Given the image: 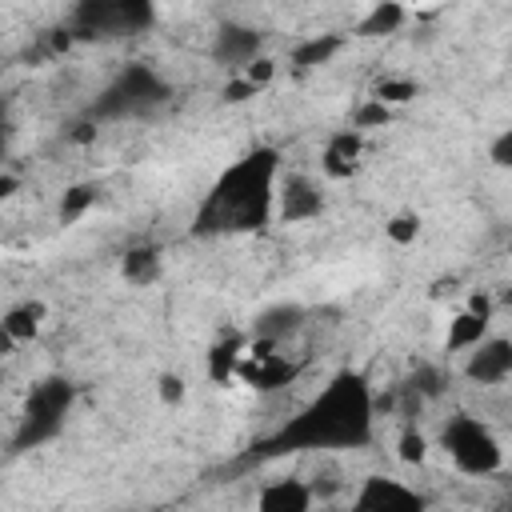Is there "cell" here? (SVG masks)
<instances>
[{"mask_svg": "<svg viewBox=\"0 0 512 512\" xmlns=\"http://www.w3.org/2000/svg\"><path fill=\"white\" fill-rule=\"evenodd\" d=\"M372 388L360 372H340L292 424H284L268 448L304 452V448H360L372 440Z\"/></svg>", "mask_w": 512, "mask_h": 512, "instance_id": "6da1fadb", "label": "cell"}, {"mask_svg": "<svg viewBox=\"0 0 512 512\" xmlns=\"http://www.w3.org/2000/svg\"><path fill=\"white\" fill-rule=\"evenodd\" d=\"M276 180H280V156L272 148H256L244 160H236L208 192V200L196 212V232L212 236V232H248V228H264L268 212H272V196H276Z\"/></svg>", "mask_w": 512, "mask_h": 512, "instance_id": "7a4b0ae2", "label": "cell"}, {"mask_svg": "<svg viewBox=\"0 0 512 512\" xmlns=\"http://www.w3.org/2000/svg\"><path fill=\"white\" fill-rule=\"evenodd\" d=\"M72 396H76V392H72V384H68L64 376L40 380V384L28 392V400H24V416H20L16 432H12V448L24 452V448H40V444L56 440L60 428H64V420H68Z\"/></svg>", "mask_w": 512, "mask_h": 512, "instance_id": "3957f363", "label": "cell"}, {"mask_svg": "<svg viewBox=\"0 0 512 512\" xmlns=\"http://www.w3.org/2000/svg\"><path fill=\"white\" fill-rule=\"evenodd\" d=\"M444 440V452L452 456V464L464 472V476H492L504 468V448L500 440L492 436V428L476 416H452L440 432Z\"/></svg>", "mask_w": 512, "mask_h": 512, "instance_id": "277c9868", "label": "cell"}, {"mask_svg": "<svg viewBox=\"0 0 512 512\" xmlns=\"http://www.w3.org/2000/svg\"><path fill=\"white\" fill-rule=\"evenodd\" d=\"M156 20V8L144 0H84L72 8V40H96V36H136L148 32Z\"/></svg>", "mask_w": 512, "mask_h": 512, "instance_id": "5b68a950", "label": "cell"}, {"mask_svg": "<svg viewBox=\"0 0 512 512\" xmlns=\"http://www.w3.org/2000/svg\"><path fill=\"white\" fill-rule=\"evenodd\" d=\"M168 100V84L148 68V64H128L108 88L104 96L96 100L92 116L100 120H112V116H140V112H152L156 104Z\"/></svg>", "mask_w": 512, "mask_h": 512, "instance_id": "8992f818", "label": "cell"}, {"mask_svg": "<svg viewBox=\"0 0 512 512\" xmlns=\"http://www.w3.org/2000/svg\"><path fill=\"white\" fill-rule=\"evenodd\" d=\"M276 212L284 224H304L324 212V192L308 172H288L276 180Z\"/></svg>", "mask_w": 512, "mask_h": 512, "instance_id": "52a82bcc", "label": "cell"}, {"mask_svg": "<svg viewBox=\"0 0 512 512\" xmlns=\"http://www.w3.org/2000/svg\"><path fill=\"white\" fill-rule=\"evenodd\" d=\"M464 376L480 388L488 384H504L512 376V340L508 336H484L476 348H468L464 360Z\"/></svg>", "mask_w": 512, "mask_h": 512, "instance_id": "ba28073f", "label": "cell"}, {"mask_svg": "<svg viewBox=\"0 0 512 512\" xmlns=\"http://www.w3.org/2000/svg\"><path fill=\"white\" fill-rule=\"evenodd\" d=\"M264 48V32L252 28V24H220L216 36H212V60L216 64H228V68H248Z\"/></svg>", "mask_w": 512, "mask_h": 512, "instance_id": "9c48e42d", "label": "cell"}, {"mask_svg": "<svg viewBox=\"0 0 512 512\" xmlns=\"http://www.w3.org/2000/svg\"><path fill=\"white\" fill-rule=\"evenodd\" d=\"M352 512H424V496H416L412 488H404V484H396V480L372 476V480L360 488Z\"/></svg>", "mask_w": 512, "mask_h": 512, "instance_id": "30bf717a", "label": "cell"}, {"mask_svg": "<svg viewBox=\"0 0 512 512\" xmlns=\"http://www.w3.org/2000/svg\"><path fill=\"white\" fill-rule=\"evenodd\" d=\"M304 320H308V312H304V304H296V300L268 304V308H260V312L252 316V340L280 344V340L296 336V332L304 328Z\"/></svg>", "mask_w": 512, "mask_h": 512, "instance_id": "8fae6325", "label": "cell"}, {"mask_svg": "<svg viewBox=\"0 0 512 512\" xmlns=\"http://www.w3.org/2000/svg\"><path fill=\"white\" fill-rule=\"evenodd\" d=\"M256 512H312V488L300 476H280L260 488Z\"/></svg>", "mask_w": 512, "mask_h": 512, "instance_id": "7c38bea8", "label": "cell"}, {"mask_svg": "<svg viewBox=\"0 0 512 512\" xmlns=\"http://www.w3.org/2000/svg\"><path fill=\"white\" fill-rule=\"evenodd\" d=\"M360 148H364V136H360V132H352V128L332 132L328 144H324V156H320L324 176H332V180H348V176L360 168Z\"/></svg>", "mask_w": 512, "mask_h": 512, "instance_id": "4fadbf2b", "label": "cell"}, {"mask_svg": "<svg viewBox=\"0 0 512 512\" xmlns=\"http://www.w3.org/2000/svg\"><path fill=\"white\" fill-rule=\"evenodd\" d=\"M120 276L132 284V288H152L160 276H164V260H160V248H128L124 260H120Z\"/></svg>", "mask_w": 512, "mask_h": 512, "instance_id": "5bb4252c", "label": "cell"}, {"mask_svg": "<svg viewBox=\"0 0 512 512\" xmlns=\"http://www.w3.org/2000/svg\"><path fill=\"white\" fill-rule=\"evenodd\" d=\"M44 316H48V308H44L40 300H28V304L8 308V312L0 316V328L8 332V340H12V344H24V340H36V332H40Z\"/></svg>", "mask_w": 512, "mask_h": 512, "instance_id": "9a60e30c", "label": "cell"}, {"mask_svg": "<svg viewBox=\"0 0 512 512\" xmlns=\"http://www.w3.org/2000/svg\"><path fill=\"white\" fill-rule=\"evenodd\" d=\"M404 20H408V8L396 0H384L364 12V20L356 24V36H388V32H400Z\"/></svg>", "mask_w": 512, "mask_h": 512, "instance_id": "2e32d148", "label": "cell"}, {"mask_svg": "<svg viewBox=\"0 0 512 512\" xmlns=\"http://www.w3.org/2000/svg\"><path fill=\"white\" fill-rule=\"evenodd\" d=\"M340 48H344V36H340V32H316V36H308L304 44L292 48V64H296V68H316V64H328Z\"/></svg>", "mask_w": 512, "mask_h": 512, "instance_id": "e0dca14e", "label": "cell"}, {"mask_svg": "<svg viewBox=\"0 0 512 512\" xmlns=\"http://www.w3.org/2000/svg\"><path fill=\"white\" fill-rule=\"evenodd\" d=\"M488 324H492V320H480V316H472V312L452 316L448 336H444V348H448V352H468V348H476V344L488 336Z\"/></svg>", "mask_w": 512, "mask_h": 512, "instance_id": "ac0fdd59", "label": "cell"}, {"mask_svg": "<svg viewBox=\"0 0 512 512\" xmlns=\"http://www.w3.org/2000/svg\"><path fill=\"white\" fill-rule=\"evenodd\" d=\"M244 344L232 336V340H220V344H212V352H208V376H212V384H228L232 376H236V364H240V352Z\"/></svg>", "mask_w": 512, "mask_h": 512, "instance_id": "d6986e66", "label": "cell"}, {"mask_svg": "<svg viewBox=\"0 0 512 512\" xmlns=\"http://www.w3.org/2000/svg\"><path fill=\"white\" fill-rule=\"evenodd\" d=\"M96 200H100V188H96V184H72V188L60 196V208H56V212H60V224L80 220Z\"/></svg>", "mask_w": 512, "mask_h": 512, "instance_id": "ffe728a7", "label": "cell"}, {"mask_svg": "<svg viewBox=\"0 0 512 512\" xmlns=\"http://www.w3.org/2000/svg\"><path fill=\"white\" fill-rule=\"evenodd\" d=\"M444 388H448V376H444V368H440V364H416V368H412L408 392H416L420 400H436Z\"/></svg>", "mask_w": 512, "mask_h": 512, "instance_id": "44dd1931", "label": "cell"}, {"mask_svg": "<svg viewBox=\"0 0 512 512\" xmlns=\"http://www.w3.org/2000/svg\"><path fill=\"white\" fill-rule=\"evenodd\" d=\"M416 92H420L416 80H408V76H384V80L372 88V100L384 104V108H392V104H408Z\"/></svg>", "mask_w": 512, "mask_h": 512, "instance_id": "7402d4cb", "label": "cell"}, {"mask_svg": "<svg viewBox=\"0 0 512 512\" xmlns=\"http://www.w3.org/2000/svg\"><path fill=\"white\" fill-rule=\"evenodd\" d=\"M384 236L392 240V244H416V236H420V216L416 212H396L388 224H384Z\"/></svg>", "mask_w": 512, "mask_h": 512, "instance_id": "603a6c76", "label": "cell"}, {"mask_svg": "<svg viewBox=\"0 0 512 512\" xmlns=\"http://www.w3.org/2000/svg\"><path fill=\"white\" fill-rule=\"evenodd\" d=\"M392 120V108H384V104H376L372 96L352 112V132H364V128H384Z\"/></svg>", "mask_w": 512, "mask_h": 512, "instance_id": "cb8c5ba5", "label": "cell"}, {"mask_svg": "<svg viewBox=\"0 0 512 512\" xmlns=\"http://www.w3.org/2000/svg\"><path fill=\"white\" fill-rule=\"evenodd\" d=\"M396 456H400L404 464H424V456H428V440H424V432L404 428V432H400V448H396Z\"/></svg>", "mask_w": 512, "mask_h": 512, "instance_id": "d4e9b609", "label": "cell"}, {"mask_svg": "<svg viewBox=\"0 0 512 512\" xmlns=\"http://www.w3.org/2000/svg\"><path fill=\"white\" fill-rule=\"evenodd\" d=\"M240 76H244V80H248V84L260 92L264 84H272V76H276V60H268V56H256V60H252V64H248Z\"/></svg>", "mask_w": 512, "mask_h": 512, "instance_id": "484cf974", "label": "cell"}, {"mask_svg": "<svg viewBox=\"0 0 512 512\" xmlns=\"http://www.w3.org/2000/svg\"><path fill=\"white\" fill-rule=\"evenodd\" d=\"M488 160H492L496 168H508V164H512V128L496 132V140L488 144Z\"/></svg>", "mask_w": 512, "mask_h": 512, "instance_id": "4316f807", "label": "cell"}, {"mask_svg": "<svg viewBox=\"0 0 512 512\" xmlns=\"http://www.w3.org/2000/svg\"><path fill=\"white\" fill-rule=\"evenodd\" d=\"M156 396H160L164 404H180V400H184V380H180L176 372H164V376L156 380Z\"/></svg>", "mask_w": 512, "mask_h": 512, "instance_id": "83f0119b", "label": "cell"}, {"mask_svg": "<svg viewBox=\"0 0 512 512\" xmlns=\"http://www.w3.org/2000/svg\"><path fill=\"white\" fill-rule=\"evenodd\" d=\"M220 96H224V104H244V100H252V96H256V88H252L244 76H232V80L220 88Z\"/></svg>", "mask_w": 512, "mask_h": 512, "instance_id": "f1b7e54d", "label": "cell"}, {"mask_svg": "<svg viewBox=\"0 0 512 512\" xmlns=\"http://www.w3.org/2000/svg\"><path fill=\"white\" fill-rule=\"evenodd\" d=\"M464 312H472V316H480V320H492V296H488V292H472Z\"/></svg>", "mask_w": 512, "mask_h": 512, "instance_id": "f546056e", "label": "cell"}, {"mask_svg": "<svg viewBox=\"0 0 512 512\" xmlns=\"http://www.w3.org/2000/svg\"><path fill=\"white\" fill-rule=\"evenodd\" d=\"M308 488H312V500H316V496H332V492L340 488V476H336V472H324V476L308 480Z\"/></svg>", "mask_w": 512, "mask_h": 512, "instance_id": "4dcf8cb0", "label": "cell"}, {"mask_svg": "<svg viewBox=\"0 0 512 512\" xmlns=\"http://www.w3.org/2000/svg\"><path fill=\"white\" fill-rule=\"evenodd\" d=\"M16 192H20V180L8 176V172H0V200H8V196H16Z\"/></svg>", "mask_w": 512, "mask_h": 512, "instance_id": "1f68e13d", "label": "cell"}, {"mask_svg": "<svg viewBox=\"0 0 512 512\" xmlns=\"http://www.w3.org/2000/svg\"><path fill=\"white\" fill-rule=\"evenodd\" d=\"M72 140H76V144H84V140H92V124H76V132H72Z\"/></svg>", "mask_w": 512, "mask_h": 512, "instance_id": "d6a6232c", "label": "cell"}, {"mask_svg": "<svg viewBox=\"0 0 512 512\" xmlns=\"http://www.w3.org/2000/svg\"><path fill=\"white\" fill-rule=\"evenodd\" d=\"M12 348H16V344H12V340H8V332H4V328H0V356H8V352H12Z\"/></svg>", "mask_w": 512, "mask_h": 512, "instance_id": "836d02e7", "label": "cell"}, {"mask_svg": "<svg viewBox=\"0 0 512 512\" xmlns=\"http://www.w3.org/2000/svg\"><path fill=\"white\" fill-rule=\"evenodd\" d=\"M0 152H4V116H0Z\"/></svg>", "mask_w": 512, "mask_h": 512, "instance_id": "e575fe53", "label": "cell"}, {"mask_svg": "<svg viewBox=\"0 0 512 512\" xmlns=\"http://www.w3.org/2000/svg\"><path fill=\"white\" fill-rule=\"evenodd\" d=\"M0 384H4V368H0Z\"/></svg>", "mask_w": 512, "mask_h": 512, "instance_id": "d590c367", "label": "cell"}]
</instances>
